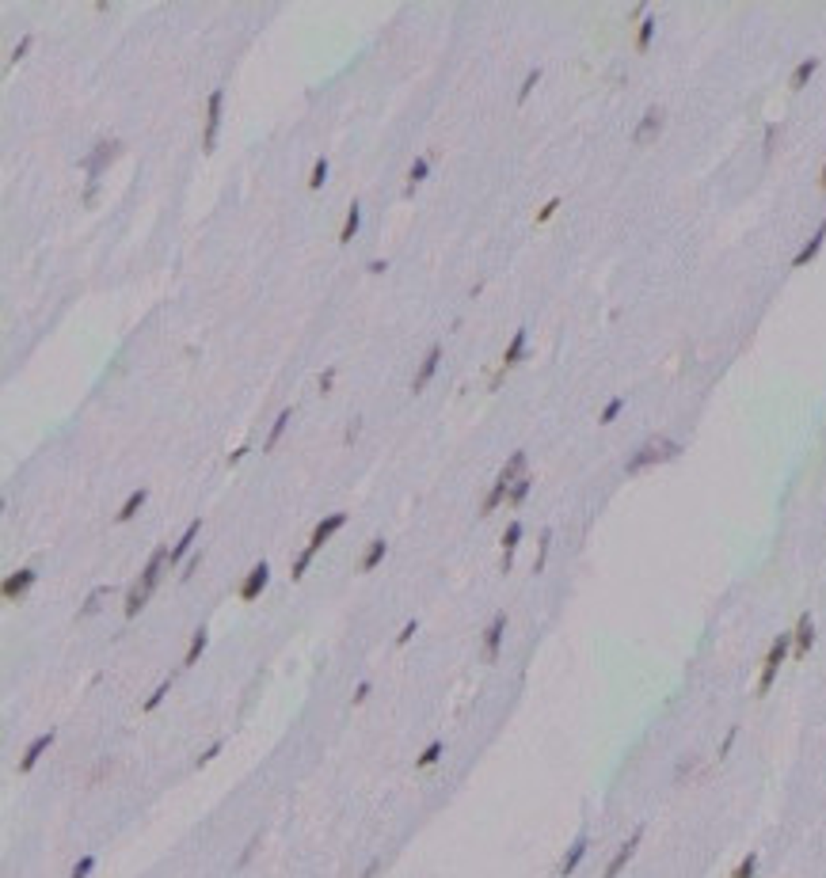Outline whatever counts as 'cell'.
Segmentation results:
<instances>
[{
	"mask_svg": "<svg viewBox=\"0 0 826 878\" xmlns=\"http://www.w3.org/2000/svg\"><path fill=\"white\" fill-rule=\"evenodd\" d=\"M370 688H373L370 681H362V684L355 688V696H350V704H366V699H370Z\"/></svg>",
	"mask_w": 826,
	"mask_h": 878,
	"instance_id": "816d5d0a",
	"label": "cell"
},
{
	"mask_svg": "<svg viewBox=\"0 0 826 878\" xmlns=\"http://www.w3.org/2000/svg\"><path fill=\"white\" fill-rule=\"evenodd\" d=\"M244 453H248V445H240L236 453H229V468H233V464H240V460H244Z\"/></svg>",
	"mask_w": 826,
	"mask_h": 878,
	"instance_id": "9f6ffc18",
	"label": "cell"
},
{
	"mask_svg": "<svg viewBox=\"0 0 826 878\" xmlns=\"http://www.w3.org/2000/svg\"><path fill=\"white\" fill-rule=\"evenodd\" d=\"M221 746H225V741H214V746H210V749H206V753H202V757H198L194 764H198V768H202V764H210V761L217 757V753H221Z\"/></svg>",
	"mask_w": 826,
	"mask_h": 878,
	"instance_id": "681fc988",
	"label": "cell"
},
{
	"mask_svg": "<svg viewBox=\"0 0 826 878\" xmlns=\"http://www.w3.org/2000/svg\"><path fill=\"white\" fill-rule=\"evenodd\" d=\"M53 741H58V730H46V734H38L35 741H31V746L23 749V757H19V772H31V768H35V764H38V757H42V753H46L50 746H53Z\"/></svg>",
	"mask_w": 826,
	"mask_h": 878,
	"instance_id": "8fae6325",
	"label": "cell"
},
{
	"mask_svg": "<svg viewBox=\"0 0 826 878\" xmlns=\"http://www.w3.org/2000/svg\"><path fill=\"white\" fill-rule=\"evenodd\" d=\"M259 844H263V832H251V840L244 844V852H240V860H236V867H248L251 863V855L259 852Z\"/></svg>",
	"mask_w": 826,
	"mask_h": 878,
	"instance_id": "ab89813d",
	"label": "cell"
},
{
	"mask_svg": "<svg viewBox=\"0 0 826 878\" xmlns=\"http://www.w3.org/2000/svg\"><path fill=\"white\" fill-rule=\"evenodd\" d=\"M518 544H522V521H511L506 532H503V559H499L503 574L511 571V559H514V551H518Z\"/></svg>",
	"mask_w": 826,
	"mask_h": 878,
	"instance_id": "2e32d148",
	"label": "cell"
},
{
	"mask_svg": "<svg viewBox=\"0 0 826 878\" xmlns=\"http://www.w3.org/2000/svg\"><path fill=\"white\" fill-rule=\"evenodd\" d=\"M290 418H293V411H290V407H286L282 415L274 418V426H271V433H267V445H263L267 453H271V449H274V445H278V441H282V433H286V426H290Z\"/></svg>",
	"mask_w": 826,
	"mask_h": 878,
	"instance_id": "83f0119b",
	"label": "cell"
},
{
	"mask_svg": "<svg viewBox=\"0 0 826 878\" xmlns=\"http://www.w3.org/2000/svg\"><path fill=\"white\" fill-rule=\"evenodd\" d=\"M822 243H826V221L819 225V232H815V236H811V240H807V243H803V248L796 251V259H792V266H807V263L815 259V255L822 251Z\"/></svg>",
	"mask_w": 826,
	"mask_h": 878,
	"instance_id": "ac0fdd59",
	"label": "cell"
},
{
	"mask_svg": "<svg viewBox=\"0 0 826 878\" xmlns=\"http://www.w3.org/2000/svg\"><path fill=\"white\" fill-rule=\"evenodd\" d=\"M172 692V681H164V684H157V688H152V696L145 699V704H141V711H157L160 704H164V696H168Z\"/></svg>",
	"mask_w": 826,
	"mask_h": 878,
	"instance_id": "d590c367",
	"label": "cell"
},
{
	"mask_svg": "<svg viewBox=\"0 0 826 878\" xmlns=\"http://www.w3.org/2000/svg\"><path fill=\"white\" fill-rule=\"evenodd\" d=\"M27 50H31V35H23V38H19V42H16V50H12V58H8V61H12V65H16V61H19V58H23V53H27Z\"/></svg>",
	"mask_w": 826,
	"mask_h": 878,
	"instance_id": "f907efd6",
	"label": "cell"
},
{
	"mask_svg": "<svg viewBox=\"0 0 826 878\" xmlns=\"http://www.w3.org/2000/svg\"><path fill=\"white\" fill-rule=\"evenodd\" d=\"M366 270H370V274H385V270H389V263H385V259H373Z\"/></svg>",
	"mask_w": 826,
	"mask_h": 878,
	"instance_id": "11a10c76",
	"label": "cell"
},
{
	"mask_svg": "<svg viewBox=\"0 0 826 878\" xmlns=\"http://www.w3.org/2000/svg\"><path fill=\"white\" fill-rule=\"evenodd\" d=\"M145 502H149V491H145V487H137V491H130V498L122 502V509H118V514H115V521H118V525H122V521H130V517H134V514H137V509L145 506Z\"/></svg>",
	"mask_w": 826,
	"mask_h": 878,
	"instance_id": "ffe728a7",
	"label": "cell"
},
{
	"mask_svg": "<svg viewBox=\"0 0 826 878\" xmlns=\"http://www.w3.org/2000/svg\"><path fill=\"white\" fill-rule=\"evenodd\" d=\"M621 411H624V399H621V396H617V399H610V403H605V407H602V415H598V422H602V426H610V422H613L617 415H621Z\"/></svg>",
	"mask_w": 826,
	"mask_h": 878,
	"instance_id": "f35d334b",
	"label": "cell"
},
{
	"mask_svg": "<svg viewBox=\"0 0 826 878\" xmlns=\"http://www.w3.org/2000/svg\"><path fill=\"white\" fill-rule=\"evenodd\" d=\"M511 494V483H503V480H495V487L488 491V498H483V506H480V517H488V514H495V506L503 502V498Z\"/></svg>",
	"mask_w": 826,
	"mask_h": 878,
	"instance_id": "603a6c76",
	"label": "cell"
},
{
	"mask_svg": "<svg viewBox=\"0 0 826 878\" xmlns=\"http://www.w3.org/2000/svg\"><path fill=\"white\" fill-rule=\"evenodd\" d=\"M198 529H202V517H194V521H191V525H187V529H183V536H179V544H175V548H172V566H175V563H179V559H183V555H187V551H191V544H194V536H198Z\"/></svg>",
	"mask_w": 826,
	"mask_h": 878,
	"instance_id": "7402d4cb",
	"label": "cell"
},
{
	"mask_svg": "<svg viewBox=\"0 0 826 878\" xmlns=\"http://www.w3.org/2000/svg\"><path fill=\"white\" fill-rule=\"evenodd\" d=\"M362 433V418H350L347 430H343V445H355V438Z\"/></svg>",
	"mask_w": 826,
	"mask_h": 878,
	"instance_id": "f6af8a7d",
	"label": "cell"
},
{
	"mask_svg": "<svg viewBox=\"0 0 826 878\" xmlns=\"http://www.w3.org/2000/svg\"><path fill=\"white\" fill-rule=\"evenodd\" d=\"M522 475H526V449H518V453H514V457H511V460H506V464H503V472H499V480L514 487V483H518V480H522Z\"/></svg>",
	"mask_w": 826,
	"mask_h": 878,
	"instance_id": "44dd1931",
	"label": "cell"
},
{
	"mask_svg": "<svg viewBox=\"0 0 826 878\" xmlns=\"http://www.w3.org/2000/svg\"><path fill=\"white\" fill-rule=\"evenodd\" d=\"M442 741H431V746H427L423 753H419V757H415V764H419V768H431V764H438V757H442Z\"/></svg>",
	"mask_w": 826,
	"mask_h": 878,
	"instance_id": "d6a6232c",
	"label": "cell"
},
{
	"mask_svg": "<svg viewBox=\"0 0 826 878\" xmlns=\"http://www.w3.org/2000/svg\"><path fill=\"white\" fill-rule=\"evenodd\" d=\"M332 384H335V369H324L320 373V392L328 396V392H332Z\"/></svg>",
	"mask_w": 826,
	"mask_h": 878,
	"instance_id": "f5cc1de1",
	"label": "cell"
},
{
	"mask_svg": "<svg viewBox=\"0 0 826 878\" xmlns=\"http://www.w3.org/2000/svg\"><path fill=\"white\" fill-rule=\"evenodd\" d=\"M735 738H739V726H731V730H728V738H723V741H720V761H723V757H728V753H731V746H735Z\"/></svg>",
	"mask_w": 826,
	"mask_h": 878,
	"instance_id": "c3c4849f",
	"label": "cell"
},
{
	"mask_svg": "<svg viewBox=\"0 0 826 878\" xmlns=\"http://www.w3.org/2000/svg\"><path fill=\"white\" fill-rule=\"evenodd\" d=\"M343 525H347V514H328V517L320 521V525L313 529V540H308V544H313V548H324V544L332 540V536H335V532L343 529Z\"/></svg>",
	"mask_w": 826,
	"mask_h": 878,
	"instance_id": "9a60e30c",
	"label": "cell"
},
{
	"mask_svg": "<svg viewBox=\"0 0 826 878\" xmlns=\"http://www.w3.org/2000/svg\"><path fill=\"white\" fill-rule=\"evenodd\" d=\"M324 183H328V160L320 157V160L313 164V175H308V186H313V191H320Z\"/></svg>",
	"mask_w": 826,
	"mask_h": 878,
	"instance_id": "74e56055",
	"label": "cell"
},
{
	"mask_svg": "<svg viewBox=\"0 0 826 878\" xmlns=\"http://www.w3.org/2000/svg\"><path fill=\"white\" fill-rule=\"evenodd\" d=\"M198 566H202V551H194V555H191V559H187V563H183V574H179V582H187V578H191V574L198 571Z\"/></svg>",
	"mask_w": 826,
	"mask_h": 878,
	"instance_id": "bcb514c9",
	"label": "cell"
},
{
	"mask_svg": "<svg viewBox=\"0 0 826 878\" xmlns=\"http://www.w3.org/2000/svg\"><path fill=\"white\" fill-rule=\"evenodd\" d=\"M377 867H381V860H370V867L362 871V878H373V874H377Z\"/></svg>",
	"mask_w": 826,
	"mask_h": 878,
	"instance_id": "6f0895ef",
	"label": "cell"
},
{
	"mask_svg": "<svg viewBox=\"0 0 826 878\" xmlns=\"http://www.w3.org/2000/svg\"><path fill=\"white\" fill-rule=\"evenodd\" d=\"M640 840H644V825H636V832H632V837L621 844V848H617V855L610 860V867H605V874H602V878H617V874H621L624 867H629V860L636 855V848H640Z\"/></svg>",
	"mask_w": 826,
	"mask_h": 878,
	"instance_id": "ba28073f",
	"label": "cell"
},
{
	"mask_svg": "<svg viewBox=\"0 0 826 878\" xmlns=\"http://www.w3.org/2000/svg\"><path fill=\"white\" fill-rule=\"evenodd\" d=\"M754 871H758V852H746L743 863L731 871V878H754Z\"/></svg>",
	"mask_w": 826,
	"mask_h": 878,
	"instance_id": "836d02e7",
	"label": "cell"
},
{
	"mask_svg": "<svg viewBox=\"0 0 826 878\" xmlns=\"http://www.w3.org/2000/svg\"><path fill=\"white\" fill-rule=\"evenodd\" d=\"M92 867H95V855H84V860H76V867L69 871V878H88V874H92Z\"/></svg>",
	"mask_w": 826,
	"mask_h": 878,
	"instance_id": "7bdbcfd3",
	"label": "cell"
},
{
	"mask_svg": "<svg viewBox=\"0 0 826 878\" xmlns=\"http://www.w3.org/2000/svg\"><path fill=\"white\" fill-rule=\"evenodd\" d=\"M415 631H419V620H407V624L400 628V635H396V647H407V642L415 639Z\"/></svg>",
	"mask_w": 826,
	"mask_h": 878,
	"instance_id": "ee69618b",
	"label": "cell"
},
{
	"mask_svg": "<svg viewBox=\"0 0 826 878\" xmlns=\"http://www.w3.org/2000/svg\"><path fill=\"white\" fill-rule=\"evenodd\" d=\"M206 642H210V631H206V628H198L194 635H191V647H187V654H183V665H194L198 658H202Z\"/></svg>",
	"mask_w": 826,
	"mask_h": 878,
	"instance_id": "cb8c5ba5",
	"label": "cell"
},
{
	"mask_svg": "<svg viewBox=\"0 0 826 878\" xmlns=\"http://www.w3.org/2000/svg\"><path fill=\"white\" fill-rule=\"evenodd\" d=\"M788 650H792V631H780V635L773 639V647H769V654H765L762 677H758V696H765L769 688H773L780 665H785V658H788Z\"/></svg>",
	"mask_w": 826,
	"mask_h": 878,
	"instance_id": "7a4b0ae2",
	"label": "cell"
},
{
	"mask_svg": "<svg viewBox=\"0 0 826 878\" xmlns=\"http://www.w3.org/2000/svg\"><path fill=\"white\" fill-rule=\"evenodd\" d=\"M427 171H431V157H419L412 164V171H407V186H404V194H415V186H419L423 179H427Z\"/></svg>",
	"mask_w": 826,
	"mask_h": 878,
	"instance_id": "484cf974",
	"label": "cell"
},
{
	"mask_svg": "<svg viewBox=\"0 0 826 878\" xmlns=\"http://www.w3.org/2000/svg\"><path fill=\"white\" fill-rule=\"evenodd\" d=\"M822 191H826V164H822Z\"/></svg>",
	"mask_w": 826,
	"mask_h": 878,
	"instance_id": "680465c9",
	"label": "cell"
},
{
	"mask_svg": "<svg viewBox=\"0 0 826 878\" xmlns=\"http://www.w3.org/2000/svg\"><path fill=\"white\" fill-rule=\"evenodd\" d=\"M777 129H780V126H769V129H765V157H773V141H777Z\"/></svg>",
	"mask_w": 826,
	"mask_h": 878,
	"instance_id": "db71d44e",
	"label": "cell"
},
{
	"mask_svg": "<svg viewBox=\"0 0 826 878\" xmlns=\"http://www.w3.org/2000/svg\"><path fill=\"white\" fill-rule=\"evenodd\" d=\"M385 551H389V544H385V540H370L366 555H362V571H373V566L385 559Z\"/></svg>",
	"mask_w": 826,
	"mask_h": 878,
	"instance_id": "f1b7e54d",
	"label": "cell"
},
{
	"mask_svg": "<svg viewBox=\"0 0 826 878\" xmlns=\"http://www.w3.org/2000/svg\"><path fill=\"white\" fill-rule=\"evenodd\" d=\"M503 631H506V613H495L488 631H483V658L495 662L499 658V647H503Z\"/></svg>",
	"mask_w": 826,
	"mask_h": 878,
	"instance_id": "30bf717a",
	"label": "cell"
},
{
	"mask_svg": "<svg viewBox=\"0 0 826 878\" xmlns=\"http://www.w3.org/2000/svg\"><path fill=\"white\" fill-rule=\"evenodd\" d=\"M111 597V586H95L92 593H88V601L80 605V616H95L99 608H103V601Z\"/></svg>",
	"mask_w": 826,
	"mask_h": 878,
	"instance_id": "4316f807",
	"label": "cell"
},
{
	"mask_svg": "<svg viewBox=\"0 0 826 878\" xmlns=\"http://www.w3.org/2000/svg\"><path fill=\"white\" fill-rule=\"evenodd\" d=\"M149 597H152V590H149L145 582H141V578H137V582L130 586V593H126V608H122V613H126V620H134V616L141 613V608H145V601H149Z\"/></svg>",
	"mask_w": 826,
	"mask_h": 878,
	"instance_id": "e0dca14e",
	"label": "cell"
},
{
	"mask_svg": "<svg viewBox=\"0 0 826 878\" xmlns=\"http://www.w3.org/2000/svg\"><path fill=\"white\" fill-rule=\"evenodd\" d=\"M548 544H553V529L541 532V548H537V559H533V574L545 571V559H548Z\"/></svg>",
	"mask_w": 826,
	"mask_h": 878,
	"instance_id": "e575fe53",
	"label": "cell"
},
{
	"mask_svg": "<svg viewBox=\"0 0 826 878\" xmlns=\"http://www.w3.org/2000/svg\"><path fill=\"white\" fill-rule=\"evenodd\" d=\"M815 647V620H811V613H803L800 620H796V631H792V654L796 658H803Z\"/></svg>",
	"mask_w": 826,
	"mask_h": 878,
	"instance_id": "7c38bea8",
	"label": "cell"
},
{
	"mask_svg": "<svg viewBox=\"0 0 826 878\" xmlns=\"http://www.w3.org/2000/svg\"><path fill=\"white\" fill-rule=\"evenodd\" d=\"M118 152H122V144H118V141H99L95 149L84 157V164H80L84 175H88V183H99V175H103V168H107V164H111V160L118 157Z\"/></svg>",
	"mask_w": 826,
	"mask_h": 878,
	"instance_id": "3957f363",
	"label": "cell"
},
{
	"mask_svg": "<svg viewBox=\"0 0 826 878\" xmlns=\"http://www.w3.org/2000/svg\"><path fill=\"white\" fill-rule=\"evenodd\" d=\"M438 361H442V347H434L423 354V361H419V373H415V381H412V392H423L427 384H431V376H434V369H438Z\"/></svg>",
	"mask_w": 826,
	"mask_h": 878,
	"instance_id": "5bb4252c",
	"label": "cell"
},
{
	"mask_svg": "<svg viewBox=\"0 0 826 878\" xmlns=\"http://www.w3.org/2000/svg\"><path fill=\"white\" fill-rule=\"evenodd\" d=\"M172 566V548H157L149 555V563H145V571H141V582L149 586V590H157L160 586V578H164V571Z\"/></svg>",
	"mask_w": 826,
	"mask_h": 878,
	"instance_id": "9c48e42d",
	"label": "cell"
},
{
	"mask_svg": "<svg viewBox=\"0 0 826 878\" xmlns=\"http://www.w3.org/2000/svg\"><path fill=\"white\" fill-rule=\"evenodd\" d=\"M663 122H666L663 107H647V110H644V118L636 122V129H632V141H636V144L655 141V137H659V129H663Z\"/></svg>",
	"mask_w": 826,
	"mask_h": 878,
	"instance_id": "8992f818",
	"label": "cell"
},
{
	"mask_svg": "<svg viewBox=\"0 0 826 878\" xmlns=\"http://www.w3.org/2000/svg\"><path fill=\"white\" fill-rule=\"evenodd\" d=\"M652 38H655V19H644L640 31H636V46L647 50V46H652Z\"/></svg>",
	"mask_w": 826,
	"mask_h": 878,
	"instance_id": "60d3db41",
	"label": "cell"
},
{
	"mask_svg": "<svg viewBox=\"0 0 826 878\" xmlns=\"http://www.w3.org/2000/svg\"><path fill=\"white\" fill-rule=\"evenodd\" d=\"M556 209H560V198H553V202H545L541 209H537V225H545V221H548V217H553V213H556Z\"/></svg>",
	"mask_w": 826,
	"mask_h": 878,
	"instance_id": "7dc6e473",
	"label": "cell"
},
{
	"mask_svg": "<svg viewBox=\"0 0 826 878\" xmlns=\"http://www.w3.org/2000/svg\"><path fill=\"white\" fill-rule=\"evenodd\" d=\"M530 487H533V475L526 472L522 480L511 487V494H506V502H511V506H522V502H526V494H530Z\"/></svg>",
	"mask_w": 826,
	"mask_h": 878,
	"instance_id": "4dcf8cb0",
	"label": "cell"
},
{
	"mask_svg": "<svg viewBox=\"0 0 826 878\" xmlns=\"http://www.w3.org/2000/svg\"><path fill=\"white\" fill-rule=\"evenodd\" d=\"M267 582H271V563L263 559V563H256L248 571V578L240 582V601H256V597L267 590Z\"/></svg>",
	"mask_w": 826,
	"mask_h": 878,
	"instance_id": "5b68a950",
	"label": "cell"
},
{
	"mask_svg": "<svg viewBox=\"0 0 826 878\" xmlns=\"http://www.w3.org/2000/svg\"><path fill=\"white\" fill-rule=\"evenodd\" d=\"M587 848H590V840H587V837H579L575 844H571V852L564 855V863H560V878L575 874V867L582 863V855H587Z\"/></svg>",
	"mask_w": 826,
	"mask_h": 878,
	"instance_id": "d6986e66",
	"label": "cell"
},
{
	"mask_svg": "<svg viewBox=\"0 0 826 878\" xmlns=\"http://www.w3.org/2000/svg\"><path fill=\"white\" fill-rule=\"evenodd\" d=\"M681 453V445L678 441H670V438H652V441H644L640 449L629 457V464H624V472L629 475H636V472H647V468H655V464H666V460H674Z\"/></svg>",
	"mask_w": 826,
	"mask_h": 878,
	"instance_id": "6da1fadb",
	"label": "cell"
},
{
	"mask_svg": "<svg viewBox=\"0 0 826 878\" xmlns=\"http://www.w3.org/2000/svg\"><path fill=\"white\" fill-rule=\"evenodd\" d=\"M221 107H225V92L214 88L206 99V129H202V152H214L217 144V129H221Z\"/></svg>",
	"mask_w": 826,
	"mask_h": 878,
	"instance_id": "277c9868",
	"label": "cell"
},
{
	"mask_svg": "<svg viewBox=\"0 0 826 878\" xmlns=\"http://www.w3.org/2000/svg\"><path fill=\"white\" fill-rule=\"evenodd\" d=\"M537 80H541V69H530V73H526V80H522V88H518V103H526V99H530V92L537 88Z\"/></svg>",
	"mask_w": 826,
	"mask_h": 878,
	"instance_id": "b9f144b4",
	"label": "cell"
},
{
	"mask_svg": "<svg viewBox=\"0 0 826 878\" xmlns=\"http://www.w3.org/2000/svg\"><path fill=\"white\" fill-rule=\"evenodd\" d=\"M358 225H362V206H358V202H350V209H347V221H343V232H339V243H350V240H355Z\"/></svg>",
	"mask_w": 826,
	"mask_h": 878,
	"instance_id": "d4e9b609",
	"label": "cell"
},
{
	"mask_svg": "<svg viewBox=\"0 0 826 878\" xmlns=\"http://www.w3.org/2000/svg\"><path fill=\"white\" fill-rule=\"evenodd\" d=\"M35 571H31V566H23V571H16V574H8L4 578V590H0V593H4V601H16V597H23L27 590H31V586H35Z\"/></svg>",
	"mask_w": 826,
	"mask_h": 878,
	"instance_id": "4fadbf2b",
	"label": "cell"
},
{
	"mask_svg": "<svg viewBox=\"0 0 826 878\" xmlns=\"http://www.w3.org/2000/svg\"><path fill=\"white\" fill-rule=\"evenodd\" d=\"M522 354H526V327H518V331H514L511 347H506L503 361H499V369H495V376H491V388H499V381H503V376H506V373L514 369V365L522 361Z\"/></svg>",
	"mask_w": 826,
	"mask_h": 878,
	"instance_id": "52a82bcc",
	"label": "cell"
},
{
	"mask_svg": "<svg viewBox=\"0 0 826 878\" xmlns=\"http://www.w3.org/2000/svg\"><path fill=\"white\" fill-rule=\"evenodd\" d=\"M815 69H819V58H803L800 65H796V73H792V88H803L815 76Z\"/></svg>",
	"mask_w": 826,
	"mask_h": 878,
	"instance_id": "f546056e",
	"label": "cell"
},
{
	"mask_svg": "<svg viewBox=\"0 0 826 878\" xmlns=\"http://www.w3.org/2000/svg\"><path fill=\"white\" fill-rule=\"evenodd\" d=\"M320 551V548H313V544H305V551L293 559V566H290V574H293V582L297 578H305V571H308V563H313V555Z\"/></svg>",
	"mask_w": 826,
	"mask_h": 878,
	"instance_id": "1f68e13d",
	"label": "cell"
},
{
	"mask_svg": "<svg viewBox=\"0 0 826 878\" xmlns=\"http://www.w3.org/2000/svg\"><path fill=\"white\" fill-rule=\"evenodd\" d=\"M693 772H697V757L689 753V757H681V761H678V768H674V783H686Z\"/></svg>",
	"mask_w": 826,
	"mask_h": 878,
	"instance_id": "8d00e7d4",
	"label": "cell"
}]
</instances>
